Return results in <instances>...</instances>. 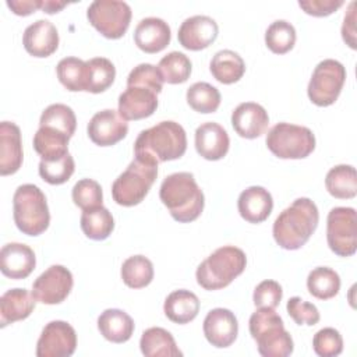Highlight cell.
Listing matches in <instances>:
<instances>
[{
  "instance_id": "6da1fadb",
  "label": "cell",
  "mask_w": 357,
  "mask_h": 357,
  "mask_svg": "<svg viewBox=\"0 0 357 357\" xmlns=\"http://www.w3.org/2000/svg\"><path fill=\"white\" fill-rule=\"evenodd\" d=\"M318 220L319 212L315 202L305 197L297 198L275 219L273 238L284 250H298L310 240Z\"/></svg>"
},
{
  "instance_id": "7a4b0ae2",
  "label": "cell",
  "mask_w": 357,
  "mask_h": 357,
  "mask_svg": "<svg viewBox=\"0 0 357 357\" xmlns=\"http://www.w3.org/2000/svg\"><path fill=\"white\" fill-rule=\"evenodd\" d=\"M185 149V131L172 120L160 121L151 128L142 130L134 142L135 158L155 165L181 158Z\"/></svg>"
},
{
  "instance_id": "3957f363",
  "label": "cell",
  "mask_w": 357,
  "mask_h": 357,
  "mask_svg": "<svg viewBox=\"0 0 357 357\" xmlns=\"http://www.w3.org/2000/svg\"><path fill=\"white\" fill-rule=\"evenodd\" d=\"M159 197L172 218L180 223L195 220L204 211V192L188 172L169 174L160 184Z\"/></svg>"
},
{
  "instance_id": "277c9868",
  "label": "cell",
  "mask_w": 357,
  "mask_h": 357,
  "mask_svg": "<svg viewBox=\"0 0 357 357\" xmlns=\"http://www.w3.org/2000/svg\"><path fill=\"white\" fill-rule=\"evenodd\" d=\"M248 329L261 356L287 357L293 353V339L275 308H258L252 312Z\"/></svg>"
},
{
  "instance_id": "5b68a950",
  "label": "cell",
  "mask_w": 357,
  "mask_h": 357,
  "mask_svg": "<svg viewBox=\"0 0 357 357\" xmlns=\"http://www.w3.org/2000/svg\"><path fill=\"white\" fill-rule=\"evenodd\" d=\"M247 265L245 252L234 245H223L204 259L195 272L198 284L205 290H219L229 286Z\"/></svg>"
},
{
  "instance_id": "8992f818",
  "label": "cell",
  "mask_w": 357,
  "mask_h": 357,
  "mask_svg": "<svg viewBox=\"0 0 357 357\" xmlns=\"http://www.w3.org/2000/svg\"><path fill=\"white\" fill-rule=\"evenodd\" d=\"M13 216L18 230L26 236H39L49 227L50 213L47 201L38 185L22 184L15 190Z\"/></svg>"
},
{
  "instance_id": "52a82bcc",
  "label": "cell",
  "mask_w": 357,
  "mask_h": 357,
  "mask_svg": "<svg viewBox=\"0 0 357 357\" xmlns=\"http://www.w3.org/2000/svg\"><path fill=\"white\" fill-rule=\"evenodd\" d=\"M158 177V165L135 158L113 181L112 197L121 206L138 205Z\"/></svg>"
},
{
  "instance_id": "ba28073f",
  "label": "cell",
  "mask_w": 357,
  "mask_h": 357,
  "mask_svg": "<svg viewBox=\"0 0 357 357\" xmlns=\"http://www.w3.org/2000/svg\"><path fill=\"white\" fill-rule=\"evenodd\" d=\"M268 149L280 159H304L315 149V135L308 127L278 123L266 134Z\"/></svg>"
},
{
  "instance_id": "9c48e42d",
  "label": "cell",
  "mask_w": 357,
  "mask_h": 357,
  "mask_svg": "<svg viewBox=\"0 0 357 357\" xmlns=\"http://www.w3.org/2000/svg\"><path fill=\"white\" fill-rule=\"evenodd\" d=\"M346 68L333 59H325L317 64L308 82L307 93L310 100L321 107L333 105L344 85Z\"/></svg>"
},
{
  "instance_id": "30bf717a",
  "label": "cell",
  "mask_w": 357,
  "mask_h": 357,
  "mask_svg": "<svg viewBox=\"0 0 357 357\" xmlns=\"http://www.w3.org/2000/svg\"><path fill=\"white\" fill-rule=\"evenodd\" d=\"M131 14V7L117 0H95L86 10L91 25L107 39H119L127 32Z\"/></svg>"
},
{
  "instance_id": "8fae6325",
  "label": "cell",
  "mask_w": 357,
  "mask_h": 357,
  "mask_svg": "<svg viewBox=\"0 0 357 357\" xmlns=\"http://www.w3.org/2000/svg\"><path fill=\"white\" fill-rule=\"evenodd\" d=\"M326 240L332 252L351 257L357 250V216L350 206L332 208L326 219Z\"/></svg>"
},
{
  "instance_id": "7c38bea8",
  "label": "cell",
  "mask_w": 357,
  "mask_h": 357,
  "mask_svg": "<svg viewBox=\"0 0 357 357\" xmlns=\"http://www.w3.org/2000/svg\"><path fill=\"white\" fill-rule=\"evenodd\" d=\"M73 284V275L66 266L52 265L35 279L32 296L42 304H60L70 294Z\"/></svg>"
},
{
  "instance_id": "4fadbf2b",
  "label": "cell",
  "mask_w": 357,
  "mask_h": 357,
  "mask_svg": "<svg viewBox=\"0 0 357 357\" xmlns=\"http://www.w3.org/2000/svg\"><path fill=\"white\" fill-rule=\"evenodd\" d=\"M77 349L75 329L66 321H52L36 343L38 357H70Z\"/></svg>"
},
{
  "instance_id": "5bb4252c",
  "label": "cell",
  "mask_w": 357,
  "mask_h": 357,
  "mask_svg": "<svg viewBox=\"0 0 357 357\" xmlns=\"http://www.w3.org/2000/svg\"><path fill=\"white\" fill-rule=\"evenodd\" d=\"M158 91L145 84H127L119 96V113L124 120L149 117L158 109Z\"/></svg>"
},
{
  "instance_id": "9a60e30c",
  "label": "cell",
  "mask_w": 357,
  "mask_h": 357,
  "mask_svg": "<svg viewBox=\"0 0 357 357\" xmlns=\"http://www.w3.org/2000/svg\"><path fill=\"white\" fill-rule=\"evenodd\" d=\"M89 139L99 146H112L121 141L128 132L127 120L119 110L105 109L92 116L86 127Z\"/></svg>"
},
{
  "instance_id": "2e32d148",
  "label": "cell",
  "mask_w": 357,
  "mask_h": 357,
  "mask_svg": "<svg viewBox=\"0 0 357 357\" xmlns=\"http://www.w3.org/2000/svg\"><path fill=\"white\" fill-rule=\"evenodd\" d=\"M219 33L216 21L208 15H192L185 18L178 28V42L184 49L202 50L212 45Z\"/></svg>"
},
{
  "instance_id": "e0dca14e",
  "label": "cell",
  "mask_w": 357,
  "mask_h": 357,
  "mask_svg": "<svg viewBox=\"0 0 357 357\" xmlns=\"http://www.w3.org/2000/svg\"><path fill=\"white\" fill-rule=\"evenodd\" d=\"M204 335L206 340L218 347H229L237 337L238 324L236 315L227 308H213L204 319Z\"/></svg>"
},
{
  "instance_id": "ac0fdd59",
  "label": "cell",
  "mask_w": 357,
  "mask_h": 357,
  "mask_svg": "<svg viewBox=\"0 0 357 357\" xmlns=\"http://www.w3.org/2000/svg\"><path fill=\"white\" fill-rule=\"evenodd\" d=\"M36 265L33 250L22 243H7L0 251V271L10 279L28 278Z\"/></svg>"
},
{
  "instance_id": "d6986e66",
  "label": "cell",
  "mask_w": 357,
  "mask_h": 357,
  "mask_svg": "<svg viewBox=\"0 0 357 357\" xmlns=\"http://www.w3.org/2000/svg\"><path fill=\"white\" fill-rule=\"evenodd\" d=\"M268 124V112L255 102L240 103L231 113V126L234 131L247 139H254L265 134Z\"/></svg>"
},
{
  "instance_id": "ffe728a7",
  "label": "cell",
  "mask_w": 357,
  "mask_h": 357,
  "mask_svg": "<svg viewBox=\"0 0 357 357\" xmlns=\"http://www.w3.org/2000/svg\"><path fill=\"white\" fill-rule=\"evenodd\" d=\"M22 45L33 57H49L59 47L57 28L47 20H38L24 31Z\"/></svg>"
},
{
  "instance_id": "44dd1931",
  "label": "cell",
  "mask_w": 357,
  "mask_h": 357,
  "mask_svg": "<svg viewBox=\"0 0 357 357\" xmlns=\"http://www.w3.org/2000/svg\"><path fill=\"white\" fill-rule=\"evenodd\" d=\"M172 39L169 24L158 17L142 18L134 31V42L145 53L162 52Z\"/></svg>"
},
{
  "instance_id": "7402d4cb",
  "label": "cell",
  "mask_w": 357,
  "mask_h": 357,
  "mask_svg": "<svg viewBox=\"0 0 357 357\" xmlns=\"http://www.w3.org/2000/svg\"><path fill=\"white\" fill-rule=\"evenodd\" d=\"M230 139L226 130L215 123H202L195 130V149L206 160H219L226 156Z\"/></svg>"
},
{
  "instance_id": "603a6c76",
  "label": "cell",
  "mask_w": 357,
  "mask_h": 357,
  "mask_svg": "<svg viewBox=\"0 0 357 357\" xmlns=\"http://www.w3.org/2000/svg\"><path fill=\"white\" fill-rule=\"evenodd\" d=\"M21 130L15 123H0V174L8 176L18 172L22 165Z\"/></svg>"
},
{
  "instance_id": "cb8c5ba5",
  "label": "cell",
  "mask_w": 357,
  "mask_h": 357,
  "mask_svg": "<svg viewBox=\"0 0 357 357\" xmlns=\"http://www.w3.org/2000/svg\"><path fill=\"white\" fill-rule=\"evenodd\" d=\"M240 216L248 223H261L268 219L273 209V199L268 190L261 185L245 188L237 201Z\"/></svg>"
},
{
  "instance_id": "d4e9b609",
  "label": "cell",
  "mask_w": 357,
  "mask_h": 357,
  "mask_svg": "<svg viewBox=\"0 0 357 357\" xmlns=\"http://www.w3.org/2000/svg\"><path fill=\"white\" fill-rule=\"evenodd\" d=\"M35 298L26 289H10L0 298V326L22 321L35 310Z\"/></svg>"
},
{
  "instance_id": "484cf974",
  "label": "cell",
  "mask_w": 357,
  "mask_h": 357,
  "mask_svg": "<svg viewBox=\"0 0 357 357\" xmlns=\"http://www.w3.org/2000/svg\"><path fill=\"white\" fill-rule=\"evenodd\" d=\"M100 335L112 343H124L134 333V321L123 310L107 308L98 318Z\"/></svg>"
},
{
  "instance_id": "4316f807",
  "label": "cell",
  "mask_w": 357,
  "mask_h": 357,
  "mask_svg": "<svg viewBox=\"0 0 357 357\" xmlns=\"http://www.w3.org/2000/svg\"><path fill=\"white\" fill-rule=\"evenodd\" d=\"M165 315L174 324H188L199 312V300L190 290L180 289L172 291L163 304Z\"/></svg>"
},
{
  "instance_id": "83f0119b",
  "label": "cell",
  "mask_w": 357,
  "mask_h": 357,
  "mask_svg": "<svg viewBox=\"0 0 357 357\" xmlns=\"http://www.w3.org/2000/svg\"><path fill=\"white\" fill-rule=\"evenodd\" d=\"M141 353L146 357H178V350L172 333L163 328L152 326L142 332L139 339Z\"/></svg>"
},
{
  "instance_id": "f1b7e54d",
  "label": "cell",
  "mask_w": 357,
  "mask_h": 357,
  "mask_svg": "<svg viewBox=\"0 0 357 357\" xmlns=\"http://www.w3.org/2000/svg\"><path fill=\"white\" fill-rule=\"evenodd\" d=\"M209 70L216 81L229 85L237 82L244 75L245 63L238 53L225 49L215 53L209 63Z\"/></svg>"
},
{
  "instance_id": "f546056e",
  "label": "cell",
  "mask_w": 357,
  "mask_h": 357,
  "mask_svg": "<svg viewBox=\"0 0 357 357\" xmlns=\"http://www.w3.org/2000/svg\"><path fill=\"white\" fill-rule=\"evenodd\" d=\"M60 84L71 92L88 91L89 67L88 63L78 57H64L56 67Z\"/></svg>"
},
{
  "instance_id": "4dcf8cb0",
  "label": "cell",
  "mask_w": 357,
  "mask_h": 357,
  "mask_svg": "<svg viewBox=\"0 0 357 357\" xmlns=\"http://www.w3.org/2000/svg\"><path fill=\"white\" fill-rule=\"evenodd\" d=\"M328 192L339 199H350L357 194V176L351 165H337L325 177Z\"/></svg>"
},
{
  "instance_id": "1f68e13d",
  "label": "cell",
  "mask_w": 357,
  "mask_h": 357,
  "mask_svg": "<svg viewBox=\"0 0 357 357\" xmlns=\"http://www.w3.org/2000/svg\"><path fill=\"white\" fill-rule=\"evenodd\" d=\"M79 225L81 230L88 238L100 241L112 234L114 229V219L109 209L100 205L82 211Z\"/></svg>"
},
{
  "instance_id": "d6a6232c",
  "label": "cell",
  "mask_w": 357,
  "mask_h": 357,
  "mask_svg": "<svg viewBox=\"0 0 357 357\" xmlns=\"http://www.w3.org/2000/svg\"><path fill=\"white\" fill-rule=\"evenodd\" d=\"M70 137L50 127H39L33 135V149L43 160H52L68 153Z\"/></svg>"
},
{
  "instance_id": "836d02e7",
  "label": "cell",
  "mask_w": 357,
  "mask_h": 357,
  "mask_svg": "<svg viewBox=\"0 0 357 357\" xmlns=\"http://www.w3.org/2000/svg\"><path fill=\"white\" fill-rule=\"evenodd\" d=\"M308 291L319 300H329L340 290V278L336 271L328 266L314 268L307 278Z\"/></svg>"
},
{
  "instance_id": "e575fe53",
  "label": "cell",
  "mask_w": 357,
  "mask_h": 357,
  "mask_svg": "<svg viewBox=\"0 0 357 357\" xmlns=\"http://www.w3.org/2000/svg\"><path fill=\"white\" fill-rule=\"evenodd\" d=\"M121 279L131 289H142L153 279V265L144 255L128 257L121 265Z\"/></svg>"
},
{
  "instance_id": "d590c367",
  "label": "cell",
  "mask_w": 357,
  "mask_h": 357,
  "mask_svg": "<svg viewBox=\"0 0 357 357\" xmlns=\"http://www.w3.org/2000/svg\"><path fill=\"white\" fill-rule=\"evenodd\" d=\"M39 127H50L71 138L75 132L77 117L70 106L63 103H53L42 112Z\"/></svg>"
},
{
  "instance_id": "8d00e7d4",
  "label": "cell",
  "mask_w": 357,
  "mask_h": 357,
  "mask_svg": "<svg viewBox=\"0 0 357 357\" xmlns=\"http://www.w3.org/2000/svg\"><path fill=\"white\" fill-rule=\"evenodd\" d=\"M191 61L181 52H170L163 56L158 64V71L167 84H183L190 78Z\"/></svg>"
},
{
  "instance_id": "74e56055",
  "label": "cell",
  "mask_w": 357,
  "mask_h": 357,
  "mask_svg": "<svg viewBox=\"0 0 357 357\" xmlns=\"http://www.w3.org/2000/svg\"><path fill=\"white\" fill-rule=\"evenodd\" d=\"M187 103L198 113H213L220 105V92L208 82L192 84L185 93Z\"/></svg>"
},
{
  "instance_id": "f35d334b",
  "label": "cell",
  "mask_w": 357,
  "mask_h": 357,
  "mask_svg": "<svg viewBox=\"0 0 357 357\" xmlns=\"http://www.w3.org/2000/svg\"><path fill=\"white\" fill-rule=\"evenodd\" d=\"M265 43L268 49L276 54L287 53L296 43L294 26L284 20L273 21L265 32Z\"/></svg>"
},
{
  "instance_id": "ab89813d",
  "label": "cell",
  "mask_w": 357,
  "mask_h": 357,
  "mask_svg": "<svg viewBox=\"0 0 357 357\" xmlns=\"http://www.w3.org/2000/svg\"><path fill=\"white\" fill-rule=\"evenodd\" d=\"M89 67L88 91L92 93H100L112 86L116 78V67L106 57H93L86 61Z\"/></svg>"
},
{
  "instance_id": "60d3db41",
  "label": "cell",
  "mask_w": 357,
  "mask_h": 357,
  "mask_svg": "<svg viewBox=\"0 0 357 357\" xmlns=\"http://www.w3.org/2000/svg\"><path fill=\"white\" fill-rule=\"evenodd\" d=\"M74 170H75V163L70 152L57 159H52V160L40 159L39 162V176L52 185H59L68 181Z\"/></svg>"
},
{
  "instance_id": "b9f144b4",
  "label": "cell",
  "mask_w": 357,
  "mask_h": 357,
  "mask_svg": "<svg viewBox=\"0 0 357 357\" xmlns=\"http://www.w3.org/2000/svg\"><path fill=\"white\" fill-rule=\"evenodd\" d=\"M71 197L74 204L82 211L100 206L103 201L102 187L96 180H92V178L78 180L73 187Z\"/></svg>"
},
{
  "instance_id": "7bdbcfd3",
  "label": "cell",
  "mask_w": 357,
  "mask_h": 357,
  "mask_svg": "<svg viewBox=\"0 0 357 357\" xmlns=\"http://www.w3.org/2000/svg\"><path fill=\"white\" fill-rule=\"evenodd\" d=\"M312 349L321 357H335L343 351V339L335 328H324L312 337Z\"/></svg>"
},
{
  "instance_id": "ee69618b",
  "label": "cell",
  "mask_w": 357,
  "mask_h": 357,
  "mask_svg": "<svg viewBox=\"0 0 357 357\" xmlns=\"http://www.w3.org/2000/svg\"><path fill=\"white\" fill-rule=\"evenodd\" d=\"M286 310H287V314L290 315V318L297 325L312 326V325L318 324L319 318H321L318 308L312 303L304 301L297 296L289 298Z\"/></svg>"
},
{
  "instance_id": "f6af8a7d",
  "label": "cell",
  "mask_w": 357,
  "mask_h": 357,
  "mask_svg": "<svg viewBox=\"0 0 357 357\" xmlns=\"http://www.w3.org/2000/svg\"><path fill=\"white\" fill-rule=\"evenodd\" d=\"M283 290L276 280H262L254 289L252 301L257 308H276L282 300Z\"/></svg>"
},
{
  "instance_id": "bcb514c9",
  "label": "cell",
  "mask_w": 357,
  "mask_h": 357,
  "mask_svg": "<svg viewBox=\"0 0 357 357\" xmlns=\"http://www.w3.org/2000/svg\"><path fill=\"white\" fill-rule=\"evenodd\" d=\"M127 84H145L155 88L159 93L163 88V79L158 71V67L149 63H141L134 67L127 77Z\"/></svg>"
},
{
  "instance_id": "7dc6e473",
  "label": "cell",
  "mask_w": 357,
  "mask_h": 357,
  "mask_svg": "<svg viewBox=\"0 0 357 357\" xmlns=\"http://www.w3.org/2000/svg\"><path fill=\"white\" fill-rule=\"evenodd\" d=\"M344 3L343 0H300L298 6L312 17H328Z\"/></svg>"
},
{
  "instance_id": "c3c4849f",
  "label": "cell",
  "mask_w": 357,
  "mask_h": 357,
  "mask_svg": "<svg viewBox=\"0 0 357 357\" xmlns=\"http://www.w3.org/2000/svg\"><path fill=\"white\" fill-rule=\"evenodd\" d=\"M356 1H351L349 10L344 15L343 25H342V38L343 40L351 47L356 49V13H354Z\"/></svg>"
},
{
  "instance_id": "681fc988",
  "label": "cell",
  "mask_w": 357,
  "mask_h": 357,
  "mask_svg": "<svg viewBox=\"0 0 357 357\" xmlns=\"http://www.w3.org/2000/svg\"><path fill=\"white\" fill-rule=\"evenodd\" d=\"M43 0H7V7L17 15H29L36 10H42Z\"/></svg>"
},
{
  "instance_id": "f907efd6",
  "label": "cell",
  "mask_w": 357,
  "mask_h": 357,
  "mask_svg": "<svg viewBox=\"0 0 357 357\" xmlns=\"http://www.w3.org/2000/svg\"><path fill=\"white\" fill-rule=\"evenodd\" d=\"M67 6L66 1H54V0H43L42 11L46 14H54L63 10Z\"/></svg>"
}]
</instances>
